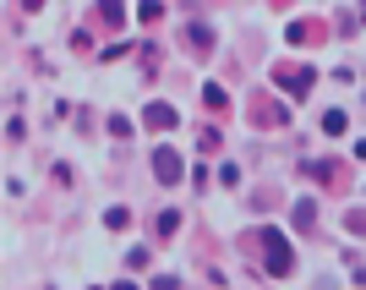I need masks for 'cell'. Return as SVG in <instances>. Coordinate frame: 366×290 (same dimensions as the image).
Listing matches in <instances>:
<instances>
[{
    "label": "cell",
    "mask_w": 366,
    "mask_h": 290,
    "mask_svg": "<svg viewBox=\"0 0 366 290\" xmlns=\"http://www.w3.org/2000/svg\"><path fill=\"white\" fill-rule=\"evenodd\" d=\"M257 246L268 252L263 263H268V274H274V280H285V274L295 269V252H290V235H285V230H257Z\"/></svg>",
    "instance_id": "cell-1"
},
{
    "label": "cell",
    "mask_w": 366,
    "mask_h": 290,
    "mask_svg": "<svg viewBox=\"0 0 366 290\" xmlns=\"http://www.w3.org/2000/svg\"><path fill=\"white\" fill-rule=\"evenodd\" d=\"M312 82H317V72H312V66H279V72H274V88H279V93H290V99H306V93H312Z\"/></svg>",
    "instance_id": "cell-2"
},
{
    "label": "cell",
    "mask_w": 366,
    "mask_h": 290,
    "mask_svg": "<svg viewBox=\"0 0 366 290\" xmlns=\"http://www.w3.org/2000/svg\"><path fill=\"white\" fill-rule=\"evenodd\" d=\"M175 121H181V115H175V104H159V99H153V104L143 110V126H148V132H175Z\"/></svg>",
    "instance_id": "cell-3"
},
{
    "label": "cell",
    "mask_w": 366,
    "mask_h": 290,
    "mask_svg": "<svg viewBox=\"0 0 366 290\" xmlns=\"http://www.w3.org/2000/svg\"><path fill=\"white\" fill-rule=\"evenodd\" d=\"M153 175H159V186H175V181H181V153L159 148V153H153Z\"/></svg>",
    "instance_id": "cell-4"
},
{
    "label": "cell",
    "mask_w": 366,
    "mask_h": 290,
    "mask_svg": "<svg viewBox=\"0 0 366 290\" xmlns=\"http://www.w3.org/2000/svg\"><path fill=\"white\" fill-rule=\"evenodd\" d=\"M295 224H301V230H312V224H317V203H312V197H301V203H295Z\"/></svg>",
    "instance_id": "cell-5"
},
{
    "label": "cell",
    "mask_w": 366,
    "mask_h": 290,
    "mask_svg": "<svg viewBox=\"0 0 366 290\" xmlns=\"http://www.w3.org/2000/svg\"><path fill=\"white\" fill-rule=\"evenodd\" d=\"M137 22H143V28L164 22V6H159V0H143V6H137Z\"/></svg>",
    "instance_id": "cell-6"
},
{
    "label": "cell",
    "mask_w": 366,
    "mask_h": 290,
    "mask_svg": "<svg viewBox=\"0 0 366 290\" xmlns=\"http://www.w3.org/2000/svg\"><path fill=\"white\" fill-rule=\"evenodd\" d=\"M345 126H350V115H345V110H328V115H323V132H328V137H339Z\"/></svg>",
    "instance_id": "cell-7"
},
{
    "label": "cell",
    "mask_w": 366,
    "mask_h": 290,
    "mask_svg": "<svg viewBox=\"0 0 366 290\" xmlns=\"http://www.w3.org/2000/svg\"><path fill=\"white\" fill-rule=\"evenodd\" d=\"M99 17H104V22H115V28H121V22H126V6H121V0H99Z\"/></svg>",
    "instance_id": "cell-8"
},
{
    "label": "cell",
    "mask_w": 366,
    "mask_h": 290,
    "mask_svg": "<svg viewBox=\"0 0 366 290\" xmlns=\"http://www.w3.org/2000/svg\"><path fill=\"white\" fill-rule=\"evenodd\" d=\"M317 39V22H290V44H312Z\"/></svg>",
    "instance_id": "cell-9"
},
{
    "label": "cell",
    "mask_w": 366,
    "mask_h": 290,
    "mask_svg": "<svg viewBox=\"0 0 366 290\" xmlns=\"http://www.w3.org/2000/svg\"><path fill=\"white\" fill-rule=\"evenodd\" d=\"M153 230H159V235H175V230H181V214H175V209H164V214L153 219Z\"/></svg>",
    "instance_id": "cell-10"
},
{
    "label": "cell",
    "mask_w": 366,
    "mask_h": 290,
    "mask_svg": "<svg viewBox=\"0 0 366 290\" xmlns=\"http://www.w3.org/2000/svg\"><path fill=\"white\" fill-rule=\"evenodd\" d=\"M203 104H208V110H224V88H219V82L203 88Z\"/></svg>",
    "instance_id": "cell-11"
},
{
    "label": "cell",
    "mask_w": 366,
    "mask_h": 290,
    "mask_svg": "<svg viewBox=\"0 0 366 290\" xmlns=\"http://www.w3.org/2000/svg\"><path fill=\"white\" fill-rule=\"evenodd\" d=\"M192 44H197V50H214V33H208L203 22H192Z\"/></svg>",
    "instance_id": "cell-12"
},
{
    "label": "cell",
    "mask_w": 366,
    "mask_h": 290,
    "mask_svg": "<svg viewBox=\"0 0 366 290\" xmlns=\"http://www.w3.org/2000/svg\"><path fill=\"white\" fill-rule=\"evenodd\" d=\"M104 224H110V230H126V224H132V214H126V209H110V214H104Z\"/></svg>",
    "instance_id": "cell-13"
},
{
    "label": "cell",
    "mask_w": 366,
    "mask_h": 290,
    "mask_svg": "<svg viewBox=\"0 0 366 290\" xmlns=\"http://www.w3.org/2000/svg\"><path fill=\"white\" fill-rule=\"evenodd\" d=\"M22 6H28V11H39V6H44V0H22Z\"/></svg>",
    "instance_id": "cell-14"
}]
</instances>
